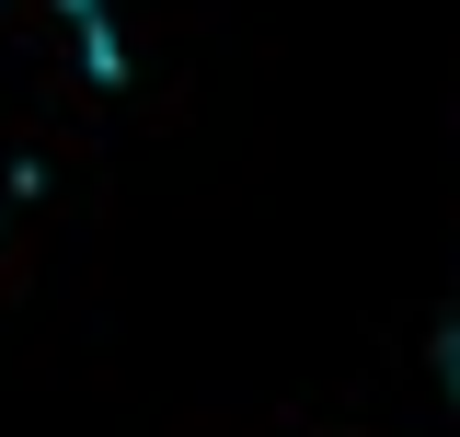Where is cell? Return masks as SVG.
Listing matches in <instances>:
<instances>
[{
    "label": "cell",
    "mask_w": 460,
    "mask_h": 437,
    "mask_svg": "<svg viewBox=\"0 0 460 437\" xmlns=\"http://www.w3.org/2000/svg\"><path fill=\"white\" fill-rule=\"evenodd\" d=\"M449 369H460V334H449Z\"/></svg>",
    "instance_id": "1"
}]
</instances>
